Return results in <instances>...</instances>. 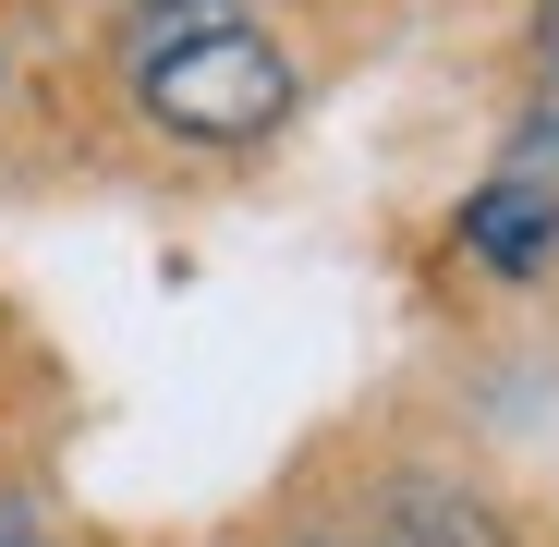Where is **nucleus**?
I'll return each mask as SVG.
<instances>
[{"mask_svg": "<svg viewBox=\"0 0 559 547\" xmlns=\"http://www.w3.org/2000/svg\"><path fill=\"white\" fill-rule=\"evenodd\" d=\"M535 25H547V49H559V0H535Z\"/></svg>", "mask_w": 559, "mask_h": 547, "instance_id": "6", "label": "nucleus"}, {"mask_svg": "<svg viewBox=\"0 0 559 547\" xmlns=\"http://www.w3.org/2000/svg\"><path fill=\"white\" fill-rule=\"evenodd\" d=\"M511 182H547V195H559V98L511 122Z\"/></svg>", "mask_w": 559, "mask_h": 547, "instance_id": "4", "label": "nucleus"}, {"mask_svg": "<svg viewBox=\"0 0 559 547\" xmlns=\"http://www.w3.org/2000/svg\"><path fill=\"white\" fill-rule=\"evenodd\" d=\"M0 547H49V523H37L25 499H0Z\"/></svg>", "mask_w": 559, "mask_h": 547, "instance_id": "5", "label": "nucleus"}, {"mask_svg": "<svg viewBox=\"0 0 559 547\" xmlns=\"http://www.w3.org/2000/svg\"><path fill=\"white\" fill-rule=\"evenodd\" d=\"M378 523H390V547H499L487 499H475V487H438V475H402Z\"/></svg>", "mask_w": 559, "mask_h": 547, "instance_id": "3", "label": "nucleus"}, {"mask_svg": "<svg viewBox=\"0 0 559 547\" xmlns=\"http://www.w3.org/2000/svg\"><path fill=\"white\" fill-rule=\"evenodd\" d=\"M134 98H146V122L195 134V146H243V134H267L280 110H293V61H280L255 25H182V37L146 49Z\"/></svg>", "mask_w": 559, "mask_h": 547, "instance_id": "1", "label": "nucleus"}, {"mask_svg": "<svg viewBox=\"0 0 559 547\" xmlns=\"http://www.w3.org/2000/svg\"><path fill=\"white\" fill-rule=\"evenodd\" d=\"M462 243H475L487 267H547L559 255V195H547V182H487V195L475 207H462Z\"/></svg>", "mask_w": 559, "mask_h": 547, "instance_id": "2", "label": "nucleus"}]
</instances>
